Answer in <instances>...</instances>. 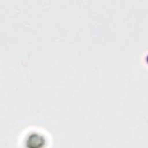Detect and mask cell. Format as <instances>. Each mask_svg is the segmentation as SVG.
<instances>
[{"label": "cell", "mask_w": 148, "mask_h": 148, "mask_svg": "<svg viewBox=\"0 0 148 148\" xmlns=\"http://www.w3.org/2000/svg\"><path fill=\"white\" fill-rule=\"evenodd\" d=\"M27 146L31 148H38L42 147L45 143L44 138L38 134L30 135L27 140Z\"/></svg>", "instance_id": "6da1fadb"}]
</instances>
